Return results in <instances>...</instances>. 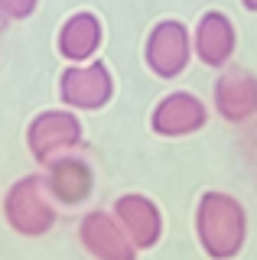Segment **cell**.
<instances>
[{
	"label": "cell",
	"instance_id": "cell-1",
	"mask_svg": "<svg viewBox=\"0 0 257 260\" xmlns=\"http://www.w3.org/2000/svg\"><path fill=\"white\" fill-rule=\"evenodd\" d=\"M196 238L212 260H235L247 241V211L228 192H205L196 205Z\"/></svg>",
	"mask_w": 257,
	"mask_h": 260
},
{
	"label": "cell",
	"instance_id": "cell-2",
	"mask_svg": "<svg viewBox=\"0 0 257 260\" xmlns=\"http://www.w3.org/2000/svg\"><path fill=\"white\" fill-rule=\"evenodd\" d=\"M4 215L7 224L23 238H43L46 231H52L55 208H52V195L46 189V179L43 176L17 179L4 199Z\"/></svg>",
	"mask_w": 257,
	"mask_h": 260
},
{
	"label": "cell",
	"instance_id": "cell-3",
	"mask_svg": "<svg viewBox=\"0 0 257 260\" xmlns=\"http://www.w3.org/2000/svg\"><path fill=\"white\" fill-rule=\"evenodd\" d=\"M78 143H82V120L72 111H43L33 117V124L26 130V146L33 159L43 166L72 153Z\"/></svg>",
	"mask_w": 257,
	"mask_h": 260
},
{
	"label": "cell",
	"instance_id": "cell-4",
	"mask_svg": "<svg viewBox=\"0 0 257 260\" xmlns=\"http://www.w3.org/2000/svg\"><path fill=\"white\" fill-rule=\"evenodd\" d=\"M147 69L156 78H179L192 59V36L179 20H163L150 29L143 46Z\"/></svg>",
	"mask_w": 257,
	"mask_h": 260
},
{
	"label": "cell",
	"instance_id": "cell-5",
	"mask_svg": "<svg viewBox=\"0 0 257 260\" xmlns=\"http://www.w3.org/2000/svg\"><path fill=\"white\" fill-rule=\"evenodd\" d=\"M59 98L75 111H101L114 98V78L104 62H82L62 72Z\"/></svg>",
	"mask_w": 257,
	"mask_h": 260
},
{
	"label": "cell",
	"instance_id": "cell-6",
	"mask_svg": "<svg viewBox=\"0 0 257 260\" xmlns=\"http://www.w3.org/2000/svg\"><path fill=\"white\" fill-rule=\"evenodd\" d=\"M78 238L94 260H137V247L124 234L114 215L108 211H88L78 224Z\"/></svg>",
	"mask_w": 257,
	"mask_h": 260
},
{
	"label": "cell",
	"instance_id": "cell-7",
	"mask_svg": "<svg viewBox=\"0 0 257 260\" xmlns=\"http://www.w3.org/2000/svg\"><path fill=\"white\" fill-rule=\"evenodd\" d=\"M212 101L228 124H244L257 117V75L247 69H224L215 81Z\"/></svg>",
	"mask_w": 257,
	"mask_h": 260
},
{
	"label": "cell",
	"instance_id": "cell-8",
	"mask_svg": "<svg viewBox=\"0 0 257 260\" xmlns=\"http://www.w3.org/2000/svg\"><path fill=\"white\" fill-rule=\"evenodd\" d=\"M111 215L117 218V224L124 228V234L134 241L137 250H150L156 247V241L163 238V211L156 208V202H150L147 195L127 192L114 202V211Z\"/></svg>",
	"mask_w": 257,
	"mask_h": 260
},
{
	"label": "cell",
	"instance_id": "cell-9",
	"mask_svg": "<svg viewBox=\"0 0 257 260\" xmlns=\"http://www.w3.org/2000/svg\"><path fill=\"white\" fill-rule=\"evenodd\" d=\"M205 120H208V108L192 91L166 94L150 114V127L159 137H189L196 130H202Z\"/></svg>",
	"mask_w": 257,
	"mask_h": 260
},
{
	"label": "cell",
	"instance_id": "cell-10",
	"mask_svg": "<svg viewBox=\"0 0 257 260\" xmlns=\"http://www.w3.org/2000/svg\"><path fill=\"white\" fill-rule=\"evenodd\" d=\"M238 46V32L235 23L228 20L221 10H208L199 20L196 32H192V52L199 55V62L208 69H228L231 55Z\"/></svg>",
	"mask_w": 257,
	"mask_h": 260
},
{
	"label": "cell",
	"instance_id": "cell-11",
	"mask_svg": "<svg viewBox=\"0 0 257 260\" xmlns=\"http://www.w3.org/2000/svg\"><path fill=\"white\" fill-rule=\"evenodd\" d=\"M46 189H49L52 199H59L62 205H82V202L91 199V189H94V176H91V166L82 159V156H66L52 159L46 166Z\"/></svg>",
	"mask_w": 257,
	"mask_h": 260
},
{
	"label": "cell",
	"instance_id": "cell-12",
	"mask_svg": "<svg viewBox=\"0 0 257 260\" xmlns=\"http://www.w3.org/2000/svg\"><path fill=\"white\" fill-rule=\"evenodd\" d=\"M101 46V20L94 13H72L59 29V52L72 65L88 62Z\"/></svg>",
	"mask_w": 257,
	"mask_h": 260
},
{
	"label": "cell",
	"instance_id": "cell-13",
	"mask_svg": "<svg viewBox=\"0 0 257 260\" xmlns=\"http://www.w3.org/2000/svg\"><path fill=\"white\" fill-rule=\"evenodd\" d=\"M39 0H0V16L4 20H26L33 16Z\"/></svg>",
	"mask_w": 257,
	"mask_h": 260
},
{
	"label": "cell",
	"instance_id": "cell-14",
	"mask_svg": "<svg viewBox=\"0 0 257 260\" xmlns=\"http://www.w3.org/2000/svg\"><path fill=\"white\" fill-rule=\"evenodd\" d=\"M244 4V10H251V13H257V0H241Z\"/></svg>",
	"mask_w": 257,
	"mask_h": 260
},
{
	"label": "cell",
	"instance_id": "cell-15",
	"mask_svg": "<svg viewBox=\"0 0 257 260\" xmlns=\"http://www.w3.org/2000/svg\"><path fill=\"white\" fill-rule=\"evenodd\" d=\"M0 32H4V16H0Z\"/></svg>",
	"mask_w": 257,
	"mask_h": 260
}]
</instances>
